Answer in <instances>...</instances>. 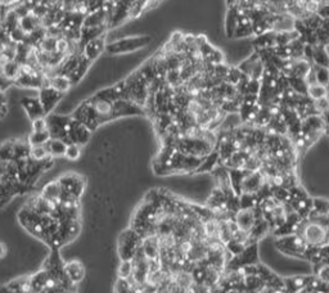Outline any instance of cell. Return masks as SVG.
<instances>
[{
	"mask_svg": "<svg viewBox=\"0 0 329 293\" xmlns=\"http://www.w3.org/2000/svg\"><path fill=\"white\" fill-rule=\"evenodd\" d=\"M61 186H62V197L81 199L86 190V179L81 174L76 171H67L57 178Z\"/></svg>",
	"mask_w": 329,
	"mask_h": 293,
	"instance_id": "6da1fadb",
	"label": "cell"
},
{
	"mask_svg": "<svg viewBox=\"0 0 329 293\" xmlns=\"http://www.w3.org/2000/svg\"><path fill=\"white\" fill-rule=\"evenodd\" d=\"M275 246H277L278 251L282 254L303 260V254L307 247V243L300 234H290L284 235V237H278Z\"/></svg>",
	"mask_w": 329,
	"mask_h": 293,
	"instance_id": "7a4b0ae2",
	"label": "cell"
},
{
	"mask_svg": "<svg viewBox=\"0 0 329 293\" xmlns=\"http://www.w3.org/2000/svg\"><path fill=\"white\" fill-rule=\"evenodd\" d=\"M37 97H39L42 107H44L45 114H49L50 112L56 110L57 106L59 105V102L62 101L65 95L61 94L56 89H53L50 85H48V86H42L40 89Z\"/></svg>",
	"mask_w": 329,
	"mask_h": 293,
	"instance_id": "3957f363",
	"label": "cell"
},
{
	"mask_svg": "<svg viewBox=\"0 0 329 293\" xmlns=\"http://www.w3.org/2000/svg\"><path fill=\"white\" fill-rule=\"evenodd\" d=\"M20 105L26 114V117H29L31 121L46 116L39 97H22Z\"/></svg>",
	"mask_w": 329,
	"mask_h": 293,
	"instance_id": "277c9868",
	"label": "cell"
},
{
	"mask_svg": "<svg viewBox=\"0 0 329 293\" xmlns=\"http://www.w3.org/2000/svg\"><path fill=\"white\" fill-rule=\"evenodd\" d=\"M106 45H107V39H106V34H103L97 39L86 42L82 49V54L94 63L106 52Z\"/></svg>",
	"mask_w": 329,
	"mask_h": 293,
	"instance_id": "5b68a950",
	"label": "cell"
},
{
	"mask_svg": "<svg viewBox=\"0 0 329 293\" xmlns=\"http://www.w3.org/2000/svg\"><path fill=\"white\" fill-rule=\"evenodd\" d=\"M73 118V117H72ZM70 138L73 143H78L81 144V146H86V144L90 143L91 139V134L93 131L89 129L84 122H80L77 120H72L71 122V127H70Z\"/></svg>",
	"mask_w": 329,
	"mask_h": 293,
	"instance_id": "8992f818",
	"label": "cell"
},
{
	"mask_svg": "<svg viewBox=\"0 0 329 293\" xmlns=\"http://www.w3.org/2000/svg\"><path fill=\"white\" fill-rule=\"evenodd\" d=\"M65 271L67 277L75 284H80L86 278V266L78 258L65 261Z\"/></svg>",
	"mask_w": 329,
	"mask_h": 293,
	"instance_id": "52a82bcc",
	"label": "cell"
},
{
	"mask_svg": "<svg viewBox=\"0 0 329 293\" xmlns=\"http://www.w3.org/2000/svg\"><path fill=\"white\" fill-rule=\"evenodd\" d=\"M235 221L238 224V228L241 230L250 233L252 226L256 221V216H255L254 209H241L237 214H235Z\"/></svg>",
	"mask_w": 329,
	"mask_h": 293,
	"instance_id": "ba28073f",
	"label": "cell"
},
{
	"mask_svg": "<svg viewBox=\"0 0 329 293\" xmlns=\"http://www.w3.org/2000/svg\"><path fill=\"white\" fill-rule=\"evenodd\" d=\"M40 194L45 199L57 201L58 203H61V199H62V186H61V184H59L57 179L50 180V182H48L41 186Z\"/></svg>",
	"mask_w": 329,
	"mask_h": 293,
	"instance_id": "9c48e42d",
	"label": "cell"
},
{
	"mask_svg": "<svg viewBox=\"0 0 329 293\" xmlns=\"http://www.w3.org/2000/svg\"><path fill=\"white\" fill-rule=\"evenodd\" d=\"M218 163H220V153H219L218 146L215 149L210 152L207 156L203 158L202 163L199 165L198 169L194 171V174H206V173H212L214 169L218 166Z\"/></svg>",
	"mask_w": 329,
	"mask_h": 293,
	"instance_id": "30bf717a",
	"label": "cell"
},
{
	"mask_svg": "<svg viewBox=\"0 0 329 293\" xmlns=\"http://www.w3.org/2000/svg\"><path fill=\"white\" fill-rule=\"evenodd\" d=\"M50 86L53 89H56L57 91H59L61 94L66 95L69 94L71 89L73 88V84H72L71 78L69 76L62 75V73H57L53 77H50Z\"/></svg>",
	"mask_w": 329,
	"mask_h": 293,
	"instance_id": "8fae6325",
	"label": "cell"
},
{
	"mask_svg": "<svg viewBox=\"0 0 329 293\" xmlns=\"http://www.w3.org/2000/svg\"><path fill=\"white\" fill-rule=\"evenodd\" d=\"M310 277H291L284 278V284H286V292L297 293L303 292L309 283Z\"/></svg>",
	"mask_w": 329,
	"mask_h": 293,
	"instance_id": "7c38bea8",
	"label": "cell"
},
{
	"mask_svg": "<svg viewBox=\"0 0 329 293\" xmlns=\"http://www.w3.org/2000/svg\"><path fill=\"white\" fill-rule=\"evenodd\" d=\"M44 146H45V148L48 149V153H49L52 157H54V158L65 157L67 144H66L62 139H58V138H50Z\"/></svg>",
	"mask_w": 329,
	"mask_h": 293,
	"instance_id": "4fadbf2b",
	"label": "cell"
},
{
	"mask_svg": "<svg viewBox=\"0 0 329 293\" xmlns=\"http://www.w3.org/2000/svg\"><path fill=\"white\" fill-rule=\"evenodd\" d=\"M313 63L323 67H329V54L327 53L326 46L320 44L313 45Z\"/></svg>",
	"mask_w": 329,
	"mask_h": 293,
	"instance_id": "5bb4252c",
	"label": "cell"
},
{
	"mask_svg": "<svg viewBox=\"0 0 329 293\" xmlns=\"http://www.w3.org/2000/svg\"><path fill=\"white\" fill-rule=\"evenodd\" d=\"M245 284L247 292H264L265 290V282L256 274L246 275Z\"/></svg>",
	"mask_w": 329,
	"mask_h": 293,
	"instance_id": "9a60e30c",
	"label": "cell"
},
{
	"mask_svg": "<svg viewBox=\"0 0 329 293\" xmlns=\"http://www.w3.org/2000/svg\"><path fill=\"white\" fill-rule=\"evenodd\" d=\"M50 138L52 137H50L49 130L30 131V134L27 135V142H29L30 146H42V144H45Z\"/></svg>",
	"mask_w": 329,
	"mask_h": 293,
	"instance_id": "2e32d148",
	"label": "cell"
},
{
	"mask_svg": "<svg viewBox=\"0 0 329 293\" xmlns=\"http://www.w3.org/2000/svg\"><path fill=\"white\" fill-rule=\"evenodd\" d=\"M82 146L81 144L78 143H70L67 144V148H66V153L65 158L70 162H76L77 160H80L82 156Z\"/></svg>",
	"mask_w": 329,
	"mask_h": 293,
	"instance_id": "e0dca14e",
	"label": "cell"
},
{
	"mask_svg": "<svg viewBox=\"0 0 329 293\" xmlns=\"http://www.w3.org/2000/svg\"><path fill=\"white\" fill-rule=\"evenodd\" d=\"M288 82L290 86L293 89L296 93L302 95H307V90H309V85H307L306 80L302 77H288Z\"/></svg>",
	"mask_w": 329,
	"mask_h": 293,
	"instance_id": "ac0fdd59",
	"label": "cell"
},
{
	"mask_svg": "<svg viewBox=\"0 0 329 293\" xmlns=\"http://www.w3.org/2000/svg\"><path fill=\"white\" fill-rule=\"evenodd\" d=\"M116 273H117V277L129 279L134 273L133 260H120V264H118Z\"/></svg>",
	"mask_w": 329,
	"mask_h": 293,
	"instance_id": "d6986e66",
	"label": "cell"
},
{
	"mask_svg": "<svg viewBox=\"0 0 329 293\" xmlns=\"http://www.w3.org/2000/svg\"><path fill=\"white\" fill-rule=\"evenodd\" d=\"M50 154L48 153V149L45 148V146H30V158L34 161H37V162H41L49 157Z\"/></svg>",
	"mask_w": 329,
	"mask_h": 293,
	"instance_id": "ffe728a7",
	"label": "cell"
},
{
	"mask_svg": "<svg viewBox=\"0 0 329 293\" xmlns=\"http://www.w3.org/2000/svg\"><path fill=\"white\" fill-rule=\"evenodd\" d=\"M307 95H309L313 101H316V99H320L323 97H327L328 95V90H327L326 85L322 84H314L310 85L309 90H307Z\"/></svg>",
	"mask_w": 329,
	"mask_h": 293,
	"instance_id": "44dd1931",
	"label": "cell"
},
{
	"mask_svg": "<svg viewBox=\"0 0 329 293\" xmlns=\"http://www.w3.org/2000/svg\"><path fill=\"white\" fill-rule=\"evenodd\" d=\"M113 291L114 292H120V293H127V292H133V286H131L130 279H126V278H120L117 277L113 283Z\"/></svg>",
	"mask_w": 329,
	"mask_h": 293,
	"instance_id": "7402d4cb",
	"label": "cell"
},
{
	"mask_svg": "<svg viewBox=\"0 0 329 293\" xmlns=\"http://www.w3.org/2000/svg\"><path fill=\"white\" fill-rule=\"evenodd\" d=\"M313 67L314 70H315V73H316V80H318V82L322 85H328L329 84V70L328 67H323V66H318V65H314L313 63Z\"/></svg>",
	"mask_w": 329,
	"mask_h": 293,
	"instance_id": "603a6c76",
	"label": "cell"
},
{
	"mask_svg": "<svg viewBox=\"0 0 329 293\" xmlns=\"http://www.w3.org/2000/svg\"><path fill=\"white\" fill-rule=\"evenodd\" d=\"M254 35V29H252V23L248 25H238L235 29V33L233 35V39H245L248 36Z\"/></svg>",
	"mask_w": 329,
	"mask_h": 293,
	"instance_id": "cb8c5ba5",
	"label": "cell"
},
{
	"mask_svg": "<svg viewBox=\"0 0 329 293\" xmlns=\"http://www.w3.org/2000/svg\"><path fill=\"white\" fill-rule=\"evenodd\" d=\"M256 275H258V277H260L261 279L264 280L265 284H266L267 282H270V280L273 279V278L275 277L277 274L274 273L273 270H270V269H269V267H267V266H265V265H262V264H260V262H258V264H257V271H256Z\"/></svg>",
	"mask_w": 329,
	"mask_h": 293,
	"instance_id": "d4e9b609",
	"label": "cell"
},
{
	"mask_svg": "<svg viewBox=\"0 0 329 293\" xmlns=\"http://www.w3.org/2000/svg\"><path fill=\"white\" fill-rule=\"evenodd\" d=\"M48 130V121L44 117L35 118L31 121V131H44Z\"/></svg>",
	"mask_w": 329,
	"mask_h": 293,
	"instance_id": "484cf974",
	"label": "cell"
},
{
	"mask_svg": "<svg viewBox=\"0 0 329 293\" xmlns=\"http://www.w3.org/2000/svg\"><path fill=\"white\" fill-rule=\"evenodd\" d=\"M318 16H320L323 20H329V3H322L316 12Z\"/></svg>",
	"mask_w": 329,
	"mask_h": 293,
	"instance_id": "4316f807",
	"label": "cell"
},
{
	"mask_svg": "<svg viewBox=\"0 0 329 293\" xmlns=\"http://www.w3.org/2000/svg\"><path fill=\"white\" fill-rule=\"evenodd\" d=\"M7 252H8V248H7V246H5V243L0 242V260H3V258L7 256Z\"/></svg>",
	"mask_w": 329,
	"mask_h": 293,
	"instance_id": "83f0119b",
	"label": "cell"
},
{
	"mask_svg": "<svg viewBox=\"0 0 329 293\" xmlns=\"http://www.w3.org/2000/svg\"><path fill=\"white\" fill-rule=\"evenodd\" d=\"M0 5H4V0H0Z\"/></svg>",
	"mask_w": 329,
	"mask_h": 293,
	"instance_id": "f1b7e54d",
	"label": "cell"
},
{
	"mask_svg": "<svg viewBox=\"0 0 329 293\" xmlns=\"http://www.w3.org/2000/svg\"><path fill=\"white\" fill-rule=\"evenodd\" d=\"M328 70H329V67H328Z\"/></svg>",
	"mask_w": 329,
	"mask_h": 293,
	"instance_id": "f546056e",
	"label": "cell"
}]
</instances>
